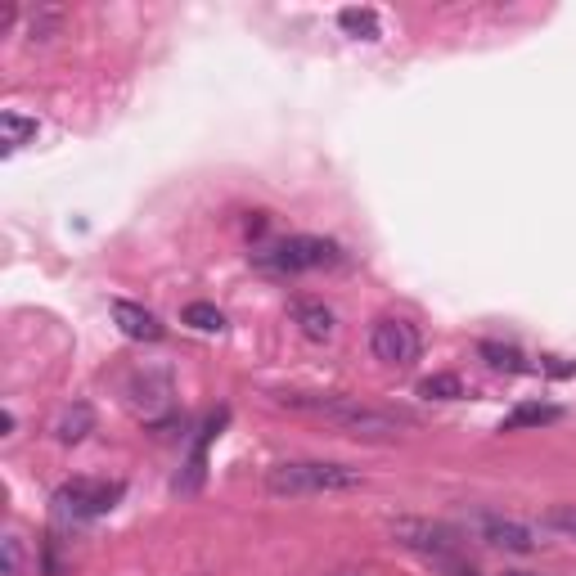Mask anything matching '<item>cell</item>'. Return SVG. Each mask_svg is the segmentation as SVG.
I'll return each mask as SVG.
<instances>
[{
	"label": "cell",
	"mask_w": 576,
	"mask_h": 576,
	"mask_svg": "<svg viewBox=\"0 0 576 576\" xmlns=\"http://www.w3.org/2000/svg\"><path fill=\"white\" fill-rule=\"evenodd\" d=\"M185 324H194V329H203V333H221L225 329V315L216 311L212 302H189L185 306Z\"/></svg>",
	"instance_id": "obj_18"
},
{
	"label": "cell",
	"mask_w": 576,
	"mask_h": 576,
	"mask_svg": "<svg viewBox=\"0 0 576 576\" xmlns=\"http://www.w3.org/2000/svg\"><path fill=\"white\" fill-rule=\"evenodd\" d=\"M90 428H95V410H90L86 401H77V405H68V410L59 414V423H54V437H59L63 446H77Z\"/></svg>",
	"instance_id": "obj_10"
},
{
	"label": "cell",
	"mask_w": 576,
	"mask_h": 576,
	"mask_svg": "<svg viewBox=\"0 0 576 576\" xmlns=\"http://www.w3.org/2000/svg\"><path fill=\"white\" fill-rule=\"evenodd\" d=\"M365 486V473L351 464H333V459H284V464L266 468V491L270 495H338V491H356Z\"/></svg>",
	"instance_id": "obj_1"
},
{
	"label": "cell",
	"mask_w": 576,
	"mask_h": 576,
	"mask_svg": "<svg viewBox=\"0 0 576 576\" xmlns=\"http://www.w3.org/2000/svg\"><path fill=\"white\" fill-rule=\"evenodd\" d=\"M369 351H374V360H383V365H392V369H410L423 351V338L410 320L383 315V320H374V329H369Z\"/></svg>",
	"instance_id": "obj_6"
},
{
	"label": "cell",
	"mask_w": 576,
	"mask_h": 576,
	"mask_svg": "<svg viewBox=\"0 0 576 576\" xmlns=\"http://www.w3.org/2000/svg\"><path fill=\"white\" fill-rule=\"evenodd\" d=\"M419 396H428V401H455V396H464V383L455 374H432L419 383Z\"/></svg>",
	"instance_id": "obj_17"
},
{
	"label": "cell",
	"mask_w": 576,
	"mask_h": 576,
	"mask_svg": "<svg viewBox=\"0 0 576 576\" xmlns=\"http://www.w3.org/2000/svg\"><path fill=\"white\" fill-rule=\"evenodd\" d=\"M392 536H396V545H405V549H414V554L432 558L437 567H450V563L459 558L455 531H446L441 522H428V518H396V522H392Z\"/></svg>",
	"instance_id": "obj_5"
},
{
	"label": "cell",
	"mask_w": 576,
	"mask_h": 576,
	"mask_svg": "<svg viewBox=\"0 0 576 576\" xmlns=\"http://www.w3.org/2000/svg\"><path fill=\"white\" fill-rule=\"evenodd\" d=\"M117 500H122V482L72 477V482H63L59 491H54V513H59V518H72V522H86V518L108 513Z\"/></svg>",
	"instance_id": "obj_4"
},
{
	"label": "cell",
	"mask_w": 576,
	"mask_h": 576,
	"mask_svg": "<svg viewBox=\"0 0 576 576\" xmlns=\"http://www.w3.org/2000/svg\"><path fill=\"white\" fill-rule=\"evenodd\" d=\"M135 392H144V396H140V401H131V405H140L144 414H158V410H167L171 378L167 374H140V378H135Z\"/></svg>",
	"instance_id": "obj_12"
},
{
	"label": "cell",
	"mask_w": 576,
	"mask_h": 576,
	"mask_svg": "<svg viewBox=\"0 0 576 576\" xmlns=\"http://www.w3.org/2000/svg\"><path fill=\"white\" fill-rule=\"evenodd\" d=\"M14 18H18V9H14V5H0V36H5L9 27H14Z\"/></svg>",
	"instance_id": "obj_22"
},
{
	"label": "cell",
	"mask_w": 576,
	"mask_h": 576,
	"mask_svg": "<svg viewBox=\"0 0 576 576\" xmlns=\"http://www.w3.org/2000/svg\"><path fill=\"white\" fill-rule=\"evenodd\" d=\"M342 248L333 239H320V234H288V239L261 243L252 252V266L270 270V275H302V270H324L338 266Z\"/></svg>",
	"instance_id": "obj_3"
},
{
	"label": "cell",
	"mask_w": 576,
	"mask_h": 576,
	"mask_svg": "<svg viewBox=\"0 0 576 576\" xmlns=\"http://www.w3.org/2000/svg\"><path fill=\"white\" fill-rule=\"evenodd\" d=\"M338 27L347 36H356V41H378V36H383V23H378V14L374 9H342L338 14Z\"/></svg>",
	"instance_id": "obj_13"
},
{
	"label": "cell",
	"mask_w": 576,
	"mask_h": 576,
	"mask_svg": "<svg viewBox=\"0 0 576 576\" xmlns=\"http://www.w3.org/2000/svg\"><path fill=\"white\" fill-rule=\"evenodd\" d=\"M504 576H536V572H504Z\"/></svg>",
	"instance_id": "obj_24"
},
{
	"label": "cell",
	"mask_w": 576,
	"mask_h": 576,
	"mask_svg": "<svg viewBox=\"0 0 576 576\" xmlns=\"http://www.w3.org/2000/svg\"><path fill=\"white\" fill-rule=\"evenodd\" d=\"M59 27H63V9L41 5L32 18H27V41H50V36H59Z\"/></svg>",
	"instance_id": "obj_16"
},
{
	"label": "cell",
	"mask_w": 576,
	"mask_h": 576,
	"mask_svg": "<svg viewBox=\"0 0 576 576\" xmlns=\"http://www.w3.org/2000/svg\"><path fill=\"white\" fill-rule=\"evenodd\" d=\"M288 315H293V324L302 329V338H311V342H329L333 329H338L333 311L324 302H315V297H293V302H288Z\"/></svg>",
	"instance_id": "obj_7"
},
{
	"label": "cell",
	"mask_w": 576,
	"mask_h": 576,
	"mask_svg": "<svg viewBox=\"0 0 576 576\" xmlns=\"http://www.w3.org/2000/svg\"><path fill=\"white\" fill-rule=\"evenodd\" d=\"M545 369H549V374H558V378H567L576 365H563V360H558V356H549V360H545Z\"/></svg>",
	"instance_id": "obj_23"
},
{
	"label": "cell",
	"mask_w": 576,
	"mask_h": 576,
	"mask_svg": "<svg viewBox=\"0 0 576 576\" xmlns=\"http://www.w3.org/2000/svg\"><path fill=\"white\" fill-rule=\"evenodd\" d=\"M545 527L549 531H563V536L576 540V504H554V509L545 513Z\"/></svg>",
	"instance_id": "obj_19"
},
{
	"label": "cell",
	"mask_w": 576,
	"mask_h": 576,
	"mask_svg": "<svg viewBox=\"0 0 576 576\" xmlns=\"http://www.w3.org/2000/svg\"><path fill=\"white\" fill-rule=\"evenodd\" d=\"M0 131H5V149H18V144L36 140V131H41V122L36 117H23V113H0Z\"/></svg>",
	"instance_id": "obj_14"
},
{
	"label": "cell",
	"mask_w": 576,
	"mask_h": 576,
	"mask_svg": "<svg viewBox=\"0 0 576 576\" xmlns=\"http://www.w3.org/2000/svg\"><path fill=\"white\" fill-rule=\"evenodd\" d=\"M482 360L491 369H504V374H522V369H531L527 360H522V351L518 347H504V342H482Z\"/></svg>",
	"instance_id": "obj_15"
},
{
	"label": "cell",
	"mask_w": 576,
	"mask_h": 576,
	"mask_svg": "<svg viewBox=\"0 0 576 576\" xmlns=\"http://www.w3.org/2000/svg\"><path fill=\"white\" fill-rule=\"evenodd\" d=\"M279 405L320 414V419L338 423L342 432H356V437H369V441L396 437V432L405 428L401 414L378 410V405H365V401H356V396H302V392H288V396H279Z\"/></svg>",
	"instance_id": "obj_2"
},
{
	"label": "cell",
	"mask_w": 576,
	"mask_h": 576,
	"mask_svg": "<svg viewBox=\"0 0 576 576\" xmlns=\"http://www.w3.org/2000/svg\"><path fill=\"white\" fill-rule=\"evenodd\" d=\"M558 419H563V410H558V405H536V401H527V405H518V410H513V414H504L500 432L540 428V423H558Z\"/></svg>",
	"instance_id": "obj_11"
},
{
	"label": "cell",
	"mask_w": 576,
	"mask_h": 576,
	"mask_svg": "<svg viewBox=\"0 0 576 576\" xmlns=\"http://www.w3.org/2000/svg\"><path fill=\"white\" fill-rule=\"evenodd\" d=\"M446 572H450V576H482V572H477L473 563H464V558H455V563H450Z\"/></svg>",
	"instance_id": "obj_21"
},
{
	"label": "cell",
	"mask_w": 576,
	"mask_h": 576,
	"mask_svg": "<svg viewBox=\"0 0 576 576\" xmlns=\"http://www.w3.org/2000/svg\"><path fill=\"white\" fill-rule=\"evenodd\" d=\"M0 554H5V576H23V540L5 536L0 540Z\"/></svg>",
	"instance_id": "obj_20"
},
{
	"label": "cell",
	"mask_w": 576,
	"mask_h": 576,
	"mask_svg": "<svg viewBox=\"0 0 576 576\" xmlns=\"http://www.w3.org/2000/svg\"><path fill=\"white\" fill-rule=\"evenodd\" d=\"M482 536L495 549H509V554H531L536 549V536L522 522H509V518H482Z\"/></svg>",
	"instance_id": "obj_9"
},
{
	"label": "cell",
	"mask_w": 576,
	"mask_h": 576,
	"mask_svg": "<svg viewBox=\"0 0 576 576\" xmlns=\"http://www.w3.org/2000/svg\"><path fill=\"white\" fill-rule=\"evenodd\" d=\"M113 324L135 342H162V333H167L158 315L135 306V302H113Z\"/></svg>",
	"instance_id": "obj_8"
}]
</instances>
